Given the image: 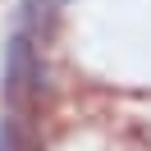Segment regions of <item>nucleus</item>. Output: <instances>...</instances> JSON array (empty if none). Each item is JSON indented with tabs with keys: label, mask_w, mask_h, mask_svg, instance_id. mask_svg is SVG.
<instances>
[{
	"label": "nucleus",
	"mask_w": 151,
	"mask_h": 151,
	"mask_svg": "<svg viewBox=\"0 0 151 151\" xmlns=\"http://www.w3.org/2000/svg\"><path fill=\"white\" fill-rule=\"evenodd\" d=\"M46 101H50V69L37 41L28 32H14L9 50H5V105H9V114H23L37 124V110Z\"/></svg>",
	"instance_id": "1"
},
{
	"label": "nucleus",
	"mask_w": 151,
	"mask_h": 151,
	"mask_svg": "<svg viewBox=\"0 0 151 151\" xmlns=\"http://www.w3.org/2000/svg\"><path fill=\"white\" fill-rule=\"evenodd\" d=\"M0 151H41L37 124L23 114H5L0 119Z\"/></svg>",
	"instance_id": "3"
},
{
	"label": "nucleus",
	"mask_w": 151,
	"mask_h": 151,
	"mask_svg": "<svg viewBox=\"0 0 151 151\" xmlns=\"http://www.w3.org/2000/svg\"><path fill=\"white\" fill-rule=\"evenodd\" d=\"M23 32H28L32 41L46 46V41L60 32V9H55V0H23Z\"/></svg>",
	"instance_id": "2"
}]
</instances>
